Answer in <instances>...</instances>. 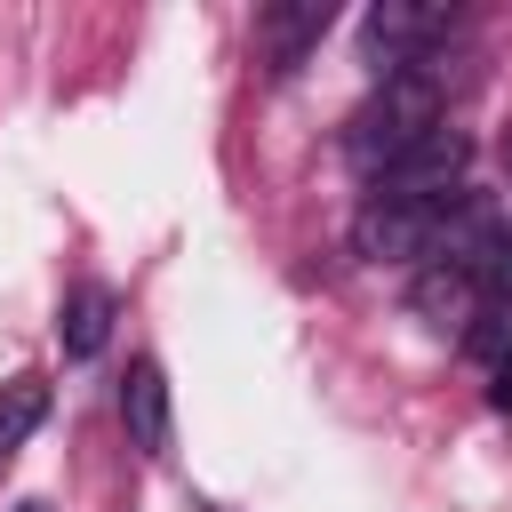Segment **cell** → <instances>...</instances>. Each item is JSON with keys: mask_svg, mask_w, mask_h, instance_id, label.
<instances>
[{"mask_svg": "<svg viewBox=\"0 0 512 512\" xmlns=\"http://www.w3.org/2000/svg\"><path fill=\"white\" fill-rule=\"evenodd\" d=\"M432 128H448V112H440V80L424 72V64H408V72H384V88L344 120V152H352V168L360 176H384L400 152H416Z\"/></svg>", "mask_w": 512, "mask_h": 512, "instance_id": "obj_1", "label": "cell"}, {"mask_svg": "<svg viewBox=\"0 0 512 512\" xmlns=\"http://www.w3.org/2000/svg\"><path fill=\"white\" fill-rule=\"evenodd\" d=\"M448 32H456V8H440V0H376L368 8V56L384 72L424 64L432 40H448Z\"/></svg>", "mask_w": 512, "mask_h": 512, "instance_id": "obj_2", "label": "cell"}, {"mask_svg": "<svg viewBox=\"0 0 512 512\" xmlns=\"http://www.w3.org/2000/svg\"><path fill=\"white\" fill-rule=\"evenodd\" d=\"M464 160H472V144L456 136V128H432L416 152H400L384 176H368L376 192H464Z\"/></svg>", "mask_w": 512, "mask_h": 512, "instance_id": "obj_3", "label": "cell"}, {"mask_svg": "<svg viewBox=\"0 0 512 512\" xmlns=\"http://www.w3.org/2000/svg\"><path fill=\"white\" fill-rule=\"evenodd\" d=\"M120 424H128V448H136V456H168L176 416H168V376H160V360H128V384H120Z\"/></svg>", "mask_w": 512, "mask_h": 512, "instance_id": "obj_4", "label": "cell"}, {"mask_svg": "<svg viewBox=\"0 0 512 512\" xmlns=\"http://www.w3.org/2000/svg\"><path fill=\"white\" fill-rule=\"evenodd\" d=\"M328 24H336V8H328V0H272V8L256 16V48H264V64H272V72H296V64H304V48H312Z\"/></svg>", "mask_w": 512, "mask_h": 512, "instance_id": "obj_5", "label": "cell"}, {"mask_svg": "<svg viewBox=\"0 0 512 512\" xmlns=\"http://www.w3.org/2000/svg\"><path fill=\"white\" fill-rule=\"evenodd\" d=\"M112 312H120V296H112V288H72V296H64V312H56V344H64L72 360H96V352H104V336H112Z\"/></svg>", "mask_w": 512, "mask_h": 512, "instance_id": "obj_6", "label": "cell"}, {"mask_svg": "<svg viewBox=\"0 0 512 512\" xmlns=\"http://www.w3.org/2000/svg\"><path fill=\"white\" fill-rule=\"evenodd\" d=\"M48 424V376H8L0 384V464Z\"/></svg>", "mask_w": 512, "mask_h": 512, "instance_id": "obj_7", "label": "cell"}, {"mask_svg": "<svg viewBox=\"0 0 512 512\" xmlns=\"http://www.w3.org/2000/svg\"><path fill=\"white\" fill-rule=\"evenodd\" d=\"M16 512H48V504H16Z\"/></svg>", "mask_w": 512, "mask_h": 512, "instance_id": "obj_8", "label": "cell"}]
</instances>
